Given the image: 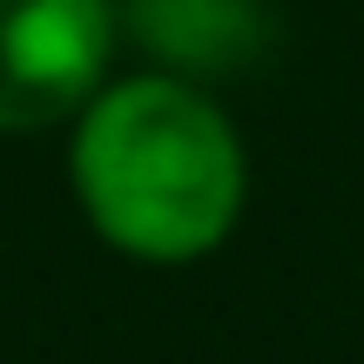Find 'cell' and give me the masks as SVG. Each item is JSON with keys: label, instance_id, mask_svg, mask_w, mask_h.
Wrapping results in <instances>:
<instances>
[{"label": "cell", "instance_id": "1", "mask_svg": "<svg viewBox=\"0 0 364 364\" xmlns=\"http://www.w3.org/2000/svg\"><path fill=\"white\" fill-rule=\"evenodd\" d=\"M75 189L115 250L189 263L216 250L243 203V149L230 122L169 75L95 95L75 135Z\"/></svg>", "mask_w": 364, "mask_h": 364}, {"label": "cell", "instance_id": "2", "mask_svg": "<svg viewBox=\"0 0 364 364\" xmlns=\"http://www.w3.org/2000/svg\"><path fill=\"white\" fill-rule=\"evenodd\" d=\"M108 0H0V129L75 115L108 68Z\"/></svg>", "mask_w": 364, "mask_h": 364}, {"label": "cell", "instance_id": "3", "mask_svg": "<svg viewBox=\"0 0 364 364\" xmlns=\"http://www.w3.org/2000/svg\"><path fill=\"white\" fill-rule=\"evenodd\" d=\"M129 34L176 75H230L270 41L263 0H129Z\"/></svg>", "mask_w": 364, "mask_h": 364}]
</instances>
